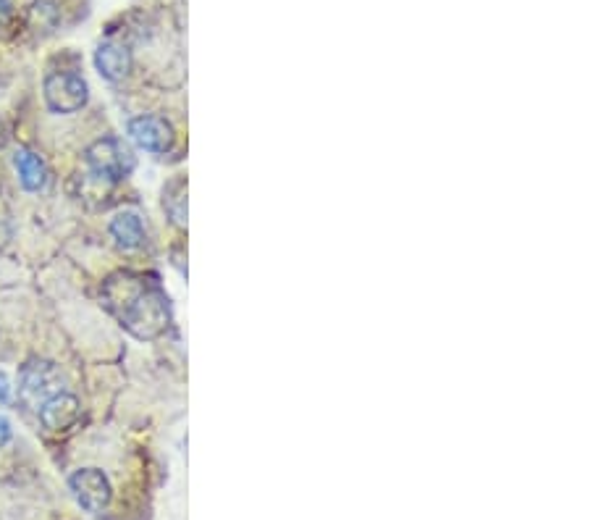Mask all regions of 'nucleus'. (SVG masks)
Masks as SVG:
<instances>
[{
	"instance_id": "9",
	"label": "nucleus",
	"mask_w": 590,
	"mask_h": 520,
	"mask_svg": "<svg viewBox=\"0 0 590 520\" xmlns=\"http://www.w3.org/2000/svg\"><path fill=\"white\" fill-rule=\"evenodd\" d=\"M14 169L16 174H19V182L24 190H45V184H48V166H45V161H42L40 155L32 153V150L27 148H19L14 153Z\"/></svg>"
},
{
	"instance_id": "12",
	"label": "nucleus",
	"mask_w": 590,
	"mask_h": 520,
	"mask_svg": "<svg viewBox=\"0 0 590 520\" xmlns=\"http://www.w3.org/2000/svg\"><path fill=\"white\" fill-rule=\"evenodd\" d=\"M11 400V381H8V376L3 371H0V402H8Z\"/></svg>"
},
{
	"instance_id": "10",
	"label": "nucleus",
	"mask_w": 590,
	"mask_h": 520,
	"mask_svg": "<svg viewBox=\"0 0 590 520\" xmlns=\"http://www.w3.org/2000/svg\"><path fill=\"white\" fill-rule=\"evenodd\" d=\"M111 234L116 239V245L126 253H132V250H139V247L145 245L147 232L145 224H142V216L134 211H121L116 218L111 221Z\"/></svg>"
},
{
	"instance_id": "13",
	"label": "nucleus",
	"mask_w": 590,
	"mask_h": 520,
	"mask_svg": "<svg viewBox=\"0 0 590 520\" xmlns=\"http://www.w3.org/2000/svg\"><path fill=\"white\" fill-rule=\"evenodd\" d=\"M8 442H11V423L0 415V447H6Z\"/></svg>"
},
{
	"instance_id": "14",
	"label": "nucleus",
	"mask_w": 590,
	"mask_h": 520,
	"mask_svg": "<svg viewBox=\"0 0 590 520\" xmlns=\"http://www.w3.org/2000/svg\"><path fill=\"white\" fill-rule=\"evenodd\" d=\"M8 16H11V0H0V24H6Z\"/></svg>"
},
{
	"instance_id": "2",
	"label": "nucleus",
	"mask_w": 590,
	"mask_h": 520,
	"mask_svg": "<svg viewBox=\"0 0 590 520\" xmlns=\"http://www.w3.org/2000/svg\"><path fill=\"white\" fill-rule=\"evenodd\" d=\"M84 163H87V171H92L95 176H103V179L116 184L132 174L134 166H137V158H134L132 148H129L124 140H118V137H103V140L92 142L90 148H87Z\"/></svg>"
},
{
	"instance_id": "5",
	"label": "nucleus",
	"mask_w": 590,
	"mask_h": 520,
	"mask_svg": "<svg viewBox=\"0 0 590 520\" xmlns=\"http://www.w3.org/2000/svg\"><path fill=\"white\" fill-rule=\"evenodd\" d=\"M69 484L74 497H77V502L87 510V513L98 515L103 513L105 507L111 505V481H108V476H105L103 471H98V468H82V471H77L71 476Z\"/></svg>"
},
{
	"instance_id": "3",
	"label": "nucleus",
	"mask_w": 590,
	"mask_h": 520,
	"mask_svg": "<svg viewBox=\"0 0 590 520\" xmlns=\"http://www.w3.org/2000/svg\"><path fill=\"white\" fill-rule=\"evenodd\" d=\"M66 392L63 376L48 360H29L19 373V397L29 408H40L42 402L50 400L53 394Z\"/></svg>"
},
{
	"instance_id": "6",
	"label": "nucleus",
	"mask_w": 590,
	"mask_h": 520,
	"mask_svg": "<svg viewBox=\"0 0 590 520\" xmlns=\"http://www.w3.org/2000/svg\"><path fill=\"white\" fill-rule=\"evenodd\" d=\"M129 137L137 148L147 150V153H168L176 142L174 127L166 119L150 116V113L129 121Z\"/></svg>"
},
{
	"instance_id": "4",
	"label": "nucleus",
	"mask_w": 590,
	"mask_h": 520,
	"mask_svg": "<svg viewBox=\"0 0 590 520\" xmlns=\"http://www.w3.org/2000/svg\"><path fill=\"white\" fill-rule=\"evenodd\" d=\"M45 100L56 113H77L87 106L90 87L84 82L82 74L74 71H53L45 77Z\"/></svg>"
},
{
	"instance_id": "1",
	"label": "nucleus",
	"mask_w": 590,
	"mask_h": 520,
	"mask_svg": "<svg viewBox=\"0 0 590 520\" xmlns=\"http://www.w3.org/2000/svg\"><path fill=\"white\" fill-rule=\"evenodd\" d=\"M103 305L137 339H158L171 321L168 300L158 284L134 271H118L105 279Z\"/></svg>"
},
{
	"instance_id": "8",
	"label": "nucleus",
	"mask_w": 590,
	"mask_h": 520,
	"mask_svg": "<svg viewBox=\"0 0 590 520\" xmlns=\"http://www.w3.org/2000/svg\"><path fill=\"white\" fill-rule=\"evenodd\" d=\"M95 66L108 82H121L132 71V50L116 40H105L95 50Z\"/></svg>"
},
{
	"instance_id": "7",
	"label": "nucleus",
	"mask_w": 590,
	"mask_h": 520,
	"mask_svg": "<svg viewBox=\"0 0 590 520\" xmlns=\"http://www.w3.org/2000/svg\"><path fill=\"white\" fill-rule=\"evenodd\" d=\"M79 400L69 392H58L53 394L50 400H45L37 408V415H40V423L48 431H66L69 426H74L79 418Z\"/></svg>"
},
{
	"instance_id": "11",
	"label": "nucleus",
	"mask_w": 590,
	"mask_h": 520,
	"mask_svg": "<svg viewBox=\"0 0 590 520\" xmlns=\"http://www.w3.org/2000/svg\"><path fill=\"white\" fill-rule=\"evenodd\" d=\"M163 208L176 226H187V184L184 179H174L163 190Z\"/></svg>"
}]
</instances>
